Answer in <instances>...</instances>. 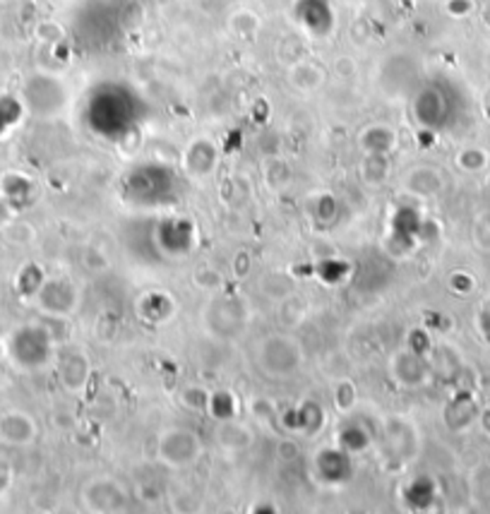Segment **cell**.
Wrapping results in <instances>:
<instances>
[{"instance_id":"1","label":"cell","mask_w":490,"mask_h":514,"mask_svg":"<svg viewBox=\"0 0 490 514\" xmlns=\"http://www.w3.org/2000/svg\"><path fill=\"white\" fill-rule=\"evenodd\" d=\"M31 423L20 413H8L0 419V438L5 442H13V445H22L31 438Z\"/></svg>"},{"instance_id":"2","label":"cell","mask_w":490,"mask_h":514,"mask_svg":"<svg viewBox=\"0 0 490 514\" xmlns=\"http://www.w3.org/2000/svg\"><path fill=\"white\" fill-rule=\"evenodd\" d=\"M5 219V207H3V202H0V221Z\"/></svg>"},{"instance_id":"3","label":"cell","mask_w":490,"mask_h":514,"mask_svg":"<svg viewBox=\"0 0 490 514\" xmlns=\"http://www.w3.org/2000/svg\"><path fill=\"white\" fill-rule=\"evenodd\" d=\"M0 351H3V349H0Z\"/></svg>"}]
</instances>
